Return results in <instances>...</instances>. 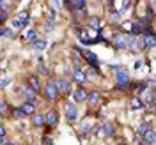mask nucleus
Here are the masks:
<instances>
[{"instance_id":"nucleus-1","label":"nucleus","mask_w":156,"mask_h":145,"mask_svg":"<svg viewBox=\"0 0 156 145\" xmlns=\"http://www.w3.org/2000/svg\"><path fill=\"white\" fill-rule=\"evenodd\" d=\"M64 115H66V119H68L69 122H75L78 119V108L69 101V103H66L64 105Z\"/></svg>"},{"instance_id":"nucleus-2","label":"nucleus","mask_w":156,"mask_h":145,"mask_svg":"<svg viewBox=\"0 0 156 145\" xmlns=\"http://www.w3.org/2000/svg\"><path fill=\"white\" fill-rule=\"evenodd\" d=\"M44 96L48 97L50 101H55V99H57L58 92H57V87H55L53 81H48V83L44 85Z\"/></svg>"},{"instance_id":"nucleus-3","label":"nucleus","mask_w":156,"mask_h":145,"mask_svg":"<svg viewBox=\"0 0 156 145\" xmlns=\"http://www.w3.org/2000/svg\"><path fill=\"white\" fill-rule=\"evenodd\" d=\"M96 133H98L99 136H112L114 133H115V129H114V124L107 122V124H103L101 127H98Z\"/></svg>"},{"instance_id":"nucleus-4","label":"nucleus","mask_w":156,"mask_h":145,"mask_svg":"<svg viewBox=\"0 0 156 145\" xmlns=\"http://www.w3.org/2000/svg\"><path fill=\"white\" fill-rule=\"evenodd\" d=\"M53 83H55V87H57V92L68 94L69 90H71V83H69L68 80H55Z\"/></svg>"},{"instance_id":"nucleus-5","label":"nucleus","mask_w":156,"mask_h":145,"mask_svg":"<svg viewBox=\"0 0 156 145\" xmlns=\"http://www.w3.org/2000/svg\"><path fill=\"white\" fill-rule=\"evenodd\" d=\"M73 80L75 81H78V83H83L85 80H87V76L83 74V71L80 69V66H78V62L75 60V71H73Z\"/></svg>"},{"instance_id":"nucleus-6","label":"nucleus","mask_w":156,"mask_h":145,"mask_svg":"<svg viewBox=\"0 0 156 145\" xmlns=\"http://www.w3.org/2000/svg\"><path fill=\"white\" fill-rule=\"evenodd\" d=\"M128 81H129L128 73H126V71H122V69H119V73H117V87H119V88H124Z\"/></svg>"},{"instance_id":"nucleus-7","label":"nucleus","mask_w":156,"mask_h":145,"mask_svg":"<svg viewBox=\"0 0 156 145\" xmlns=\"http://www.w3.org/2000/svg\"><path fill=\"white\" fill-rule=\"evenodd\" d=\"M114 44L117 48H126V36L124 34H117L114 37Z\"/></svg>"},{"instance_id":"nucleus-8","label":"nucleus","mask_w":156,"mask_h":145,"mask_svg":"<svg viewBox=\"0 0 156 145\" xmlns=\"http://www.w3.org/2000/svg\"><path fill=\"white\" fill-rule=\"evenodd\" d=\"M20 110H21V112H23L25 115H32L36 108H34V103H23V105L20 106Z\"/></svg>"},{"instance_id":"nucleus-9","label":"nucleus","mask_w":156,"mask_h":145,"mask_svg":"<svg viewBox=\"0 0 156 145\" xmlns=\"http://www.w3.org/2000/svg\"><path fill=\"white\" fill-rule=\"evenodd\" d=\"M73 97H75V101H85V97H87V92H85V90H83L82 87H78L76 90H75Z\"/></svg>"},{"instance_id":"nucleus-10","label":"nucleus","mask_w":156,"mask_h":145,"mask_svg":"<svg viewBox=\"0 0 156 145\" xmlns=\"http://www.w3.org/2000/svg\"><path fill=\"white\" fill-rule=\"evenodd\" d=\"M154 143V129H149L144 135V145H153Z\"/></svg>"},{"instance_id":"nucleus-11","label":"nucleus","mask_w":156,"mask_h":145,"mask_svg":"<svg viewBox=\"0 0 156 145\" xmlns=\"http://www.w3.org/2000/svg\"><path fill=\"white\" fill-rule=\"evenodd\" d=\"M44 120H46L48 126H55V122H57V113H55V112H48V113L44 115Z\"/></svg>"},{"instance_id":"nucleus-12","label":"nucleus","mask_w":156,"mask_h":145,"mask_svg":"<svg viewBox=\"0 0 156 145\" xmlns=\"http://www.w3.org/2000/svg\"><path fill=\"white\" fill-rule=\"evenodd\" d=\"M99 92H90V94H87V97H85V101H87L89 105H96L98 101H99Z\"/></svg>"},{"instance_id":"nucleus-13","label":"nucleus","mask_w":156,"mask_h":145,"mask_svg":"<svg viewBox=\"0 0 156 145\" xmlns=\"http://www.w3.org/2000/svg\"><path fill=\"white\" fill-rule=\"evenodd\" d=\"M46 46H48V43H46L44 39H34V48L37 50V51L46 50Z\"/></svg>"},{"instance_id":"nucleus-14","label":"nucleus","mask_w":156,"mask_h":145,"mask_svg":"<svg viewBox=\"0 0 156 145\" xmlns=\"http://www.w3.org/2000/svg\"><path fill=\"white\" fill-rule=\"evenodd\" d=\"M29 83H30V88L34 90V92H39L41 87H39V80L37 76H29Z\"/></svg>"},{"instance_id":"nucleus-15","label":"nucleus","mask_w":156,"mask_h":145,"mask_svg":"<svg viewBox=\"0 0 156 145\" xmlns=\"http://www.w3.org/2000/svg\"><path fill=\"white\" fill-rule=\"evenodd\" d=\"M23 94H25V97H27V101H29V103H34V101H36V92H34L32 88L25 87V88H23Z\"/></svg>"},{"instance_id":"nucleus-16","label":"nucleus","mask_w":156,"mask_h":145,"mask_svg":"<svg viewBox=\"0 0 156 145\" xmlns=\"http://www.w3.org/2000/svg\"><path fill=\"white\" fill-rule=\"evenodd\" d=\"M85 58H87V62L90 64V66H94V67H98V58H96V55L92 53V51H85Z\"/></svg>"},{"instance_id":"nucleus-17","label":"nucleus","mask_w":156,"mask_h":145,"mask_svg":"<svg viewBox=\"0 0 156 145\" xmlns=\"http://www.w3.org/2000/svg\"><path fill=\"white\" fill-rule=\"evenodd\" d=\"M78 36H80V39L85 43V44H89V43H92L90 41V37H89V32L85 29H82V30H78Z\"/></svg>"},{"instance_id":"nucleus-18","label":"nucleus","mask_w":156,"mask_h":145,"mask_svg":"<svg viewBox=\"0 0 156 145\" xmlns=\"http://www.w3.org/2000/svg\"><path fill=\"white\" fill-rule=\"evenodd\" d=\"M129 106L133 108V110H140V108H144V103H142V101H140V99H131V101H129Z\"/></svg>"},{"instance_id":"nucleus-19","label":"nucleus","mask_w":156,"mask_h":145,"mask_svg":"<svg viewBox=\"0 0 156 145\" xmlns=\"http://www.w3.org/2000/svg\"><path fill=\"white\" fill-rule=\"evenodd\" d=\"M34 126L36 127H41L43 124H44V115H34Z\"/></svg>"},{"instance_id":"nucleus-20","label":"nucleus","mask_w":156,"mask_h":145,"mask_svg":"<svg viewBox=\"0 0 156 145\" xmlns=\"http://www.w3.org/2000/svg\"><path fill=\"white\" fill-rule=\"evenodd\" d=\"M73 2V9H83L85 7V0H69Z\"/></svg>"},{"instance_id":"nucleus-21","label":"nucleus","mask_w":156,"mask_h":145,"mask_svg":"<svg viewBox=\"0 0 156 145\" xmlns=\"http://www.w3.org/2000/svg\"><path fill=\"white\" fill-rule=\"evenodd\" d=\"M16 18H18L20 21H23V23L27 25V23H29V12H27V11H21V12H20Z\"/></svg>"},{"instance_id":"nucleus-22","label":"nucleus","mask_w":156,"mask_h":145,"mask_svg":"<svg viewBox=\"0 0 156 145\" xmlns=\"http://www.w3.org/2000/svg\"><path fill=\"white\" fill-rule=\"evenodd\" d=\"M23 27H27V25H25L23 21H20L18 18H14V19H12V29H16V30H21Z\"/></svg>"},{"instance_id":"nucleus-23","label":"nucleus","mask_w":156,"mask_h":145,"mask_svg":"<svg viewBox=\"0 0 156 145\" xmlns=\"http://www.w3.org/2000/svg\"><path fill=\"white\" fill-rule=\"evenodd\" d=\"M89 25H90L92 29H99V27H101V21H99V18H90Z\"/></svg>"},{"instance_id":"nucleus-24","label":"nucleus","mask_w":156,"mask_h":145,"mask_svg":"<svg viewBox=\"0 0 156 145\" xmlns=\"http://www.w3.org/2000/svg\"><path fill=\"white\" fill-rule=\"evenodd\" d=\"M7 112H9V106H7V103H5V101H2V103H0V115H5Z\"/></svg>"},{"instance_id":"nucleus-25","label":"nucleus","mask_w":156,"mask_h":145,"mask_svg":"<svg viewBox=\"0 0 156 145\" xmlns=\"http://www.w3.org/2000/svg\"><path fill=\"white\" fill-rule=\"evenodd\" d=\"M135 46V37L133 36H126V48H133Z\"/></svg>"},{"instance_id":"nucleus-26","label":"nucleus","mask_w":156,"mask_h":145,"mask_svg":"<svg viewBox=\"0 0 156 145\" xmlns=\"http://www.w3.org/2000/svg\"><path fill=\"white\" fill-rule=\"evenodd\" d=\"M0 36H5V37H12V32H11V29H5V27H2V29H0Z\"/></svg>"},{"instance_id":"nucleus-27","label":"nucleus","mask_w":156,"mask_h":145,"mask_svg":"<svg viewBox=\"0 0 156 145\" xmlns=\"http://www.w3.org/2000/svg\"><path fill=\"white\" fill-rule=\"evenodd\" d=\"M25 39H27V41H34V39H36V30H27Z\"/></svg>"},{"instance_id":"nucleus-28","label":"nucleus","mask_w":156,"mask_h":145,"mask_svg":"<svg viewBox=\"0 0 156 145\" xmlns=\"http://www.w3.org/2000/svg\"><path fill=\"white\" fill-rule=\"evenodd\" d=\"M147 131H149V127H147L146 124H142V126H140V127H138V129H136V133H138V135H140V136H144V135H146V133H147Z\"/></svg>"},{"instance_id":"nucleus-29","label":"nucleus","mask_w":156,"mask_h":145,"mask_svg":"<svg viewBox=\"0 0 156 145\" xmlns=\"http://www.w3.org/2000/svg\"><path fill=\"white\" fill-rule=\"evenodd\" d=\"M89 131H90V122L83 120L82 122V133H89Z\"/></svg>"},{"instance_id":"nucleus-30","label":"nucleus","mask_w":156,"mask_h":145,"mask_svg":"<svg viewBox=\"0 0 156 145\" xmlns=\"http://www.w3.org/2000/svg\"><path fill=\"white\" fill-rule=\"evenodd\" d=\"M12 113H14V117H18V119H21V117H25V113H23V112H21L20 108H16V110H14Z\"/></svg>"},{"instance_id":"nucleus-31","label":"nucleus","mask_w":156,"mask_h":145,"mask_svg":"<svg viewBox=\"0 0 156 145\" xmlns=\"http://www.w3.org/2000/svg\"><path fill=\"white\" fill-rule=\"evenodd\" d=\"M11 83V78H4V80H0V87H5V85H9Z\"/></svg>"},{"instance_id":"nucleus-32","label":"nucleus","mask_w":156,"mask_h":145,"mask_svg":"<svg viewBox=\"0 0 156 145\" xmlns=\"http://www.w3.org/2000/svg\"><path fill=\"white\" fill-rule=\"evenodd\" d=\"M39 71H41V74H46L48 73V69L44 67V66H39Z\"/></svg>"},{"instance_id":"nucleus-33","label":"nucleus","mask_w":156,"mask_h":145,"mask_svg":"<svg viewBox=\"0 0 156 145\" xmlns=\"http://www.w3.org/2000/svg\"><path fill=\"white\" fill-rule=\"evenodd\" d=\"M119 16H121V12H112V19H119Z\"/></svg>"},{"instance_id":"nucleus-34","label":"nucleus","mask_w":156,"mask_h":145,"mask_svg":"<svg viewBox=\"0 0 156 145\" xmlns=\"http://www.w3.org/2000/svg\"><path fill=\"white\" fill-rule=\"evenodd\" d=\"M43 145H51V140H50V138H44V140H43Z\"/></svg>"},{"instance_id":"nucleus-35","label":"nucleus","mask_w":156,"mask_h":145,"mask_svg":"<svg viewBox=\"0 0 156 145\" xmlns=\"http://www.w3.org/2000/svg\"><path fill=\"white\" fill-rule=\"evenodd\" d=\"M4 135H5V129H4V126H0V138H4Z\"/></svg>"},{"instance_id":"nucleus-36","label":"nucleus","mask_w":156,"mask_h":145,"mask_svg":"<svg viewBox=\"0 0 156 145\" xmlns=\"http://www.w3.org/2000/svg\"><path fill=\"white\" fill-rule=\"evenodd\" d=\"M131 25H133V23H128V21H126V23H124V25H122V27H124V29H129V30H131Z\"/></svg>"},{"instance_id":"nucleus-37","label":"nucleus","mask_w":156,"mask_h":145,"mask_svg":"<svg viewBox=\"0 0 156 145\" xmlns=\"http://www.w3.org/2000/svg\"><path fill=\"white\" fill-rule=\"evenodd\" d=\"M0 7H5V2L4 0H0Z\"/></svg>"},{"instance_id":"nucleus-38","label":"nucleus","mask_w":156,"mask_h":145,"mask_svg":"<svg viewBox=\"0 0 156 145\" xmlns=\"http://www.w3.org/2000/svg\"><path fill=\"white\" fill-rule=\"evenodd\" d=\"M0 145H5V142H4V140H2V138H0Z\"/></svg>"},{"instance_id":"nucleus-39","label":"nucleus","mask_w":156,"mask_h":145,"mask_svg":"<svg viewBox=\"0 0 156 145\" xmlns=\"http://www.w3.org/2000/svg\"><path fill=\"white\" fill-rule=\"evenodd\" d=\"M5 145H16V143H11V142H5Z\"/></svg>"},{"instance_id":"nucleus-40","label":"nucleus","mask_w":156,"mask_h":145,"mask_svg":"<svg viewBox=\"0 0 156 145\" xmlns=\"http://www.w3.org/2000/svg\"><path fill=\"white\" fill-rule=\"evenodd\" d=\"M51 2H53V4H55V5H57V4H58V0H51Z\"/></svg>"},{"instance_id":"nucleus-41","label":"nucleus","mask_w":156,"mask_h":145,"mask_svg":"<svg viewBox=\"0 0 156 145\" xmlns=\"http://www.w3.org/2000/svg\"><path fill=\"white\" fill-rule=\"evenodd\" d=\"M153 145H154V143H153Z\"/></svg>"}]
</instances>
